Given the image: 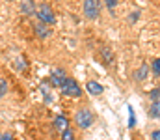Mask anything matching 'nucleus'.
Here are the masks:
<instances>
[{
	"label": "nucleus",
	"mask_w": 160,
	"mask_h": 140,
	"mask_svg": "<svg viewBox=\"0 0 160 140\" xmlns=\"http://www.w3.org/2000/svg\"><path fill=\"white\" fill-rule=\"evenodd\" d=\"M151 69H153V73H155V75H158V77H160V58H155V60H153Z\"/></svg>",
	"instance_id": "12"
},
{
	"label": "nucleus",
	"mask_w": 160,
	"mask_h": 140,
	"mask_svg": "<svg viewBox=\"0 0 160 140\" xmlns=\"http://www.w3.org/2000/svg\"><path fill=\"white\" fill-rule=\"evenodd\" d=\"M86 90L91 93V95H101V93L104 92V88L99 82H95V80H88L86 82Z\"/></svg>",
	"instance_id": "7"
},
{
	"label": "nucleus",
	"mask_w": 160,
	"mask_h": 140,
	"mask_svg": "<svg viewBox=\"0 0 160 140\" xmlns=\"http://www.w3.org/2000/svg\"><path fill=\"white\" fill-rule=\"evenodd\" d=\"M93 122H95V116H93L91 110H88V108H80V110H77V114H75V123L78 125L80 129L91 127Z\"/></svg>",
	"instance_id": "2"
},
{
	"label": "nucleus",
	"mask_w": 160,
	"mask_h": 140,
	"mask_svg": "<svg viewBox=\"0 0 160 140\" xmlns=\"http://www.w3.org/2000/svg\"><path fill=\"white\" fill-rule=\"evenodd\" d=\"M149 116L151 118H160V99L158 101H153V105L149 108Z\"/></svg>",
	"instance_id": "10"
},
{
	"label": "nucleus",
	"mask_w": 160,
	"mask_h": 140,
	"mask_svg": "<svg viewBox=\"0 0 160 140\" xmlns=\"http://www.w3.org/2000/svg\"><path fill=\"white\" fill-rule=\"evenodd\" d=\"M101 54L104 58V64H112V50H108V47H102L101 49Z\"/></svg>",
	"instance_id": "11"
},
{
	"label": "nucleus",
	"mask_w": 160,
	"mask_h": 140,
	"mask_svg": "<svg viewBox=\"0 0 160 140\" xmlns=\"http://www.w3.org/2000/svg\"><path fill=\"white\" fill-rule=\"evenodd\" d=\"M36 17L39 19V23H43V24H47V26H50V24H54V23H56L54 11H52V8H50L48 4H39V6H38Z\"/></svg>",
	"instance_id": "1"
},
{
	"label": "nucleus",
	"mask_w": 160,
	"mask_h": 140,
	"mask_svg": "<svg viewBox=\"0 0 160 140\" xmlns=\"http://www.w3.org/2000/svg\"><path fill=\"white\" fill-rule=\"evenodd\" d=\"M62 92H63V95H69V97H80V86L78 82L75 80V79H67L65 82H63V86H62Z\"/></svg>",
	"instance_id": "3"
},
{
	"label": "nucleus",
	"mask_w": 160,
	"mask_h": 140,
	"mask_svg": "<svg viewBox=\"0 0 160 140\" xmlns=\"http://www.w3.org/2000/svg\"><path fill=\"white\" fill-rule=\"evenodd\" d=\"M21 11L26 13V15H36V11H38L36 2H22L21 4Z\"/></svg>",
	"instance_id": "9"
},
{
	"label": "nucleus",
	"mask_w": 160,
	"mask_h": 140,
	"mask_svg": "<svg viewBox=\"0 0 160 140\" xmlns=\"http://www.w3.org/2000/svg\"><path fill=\"white\" fill-rule=\"evenodd\" d=\"M62 140H75V133H73V131H69V129H67V131H63V133H62Z\"/></svg>",
	"instance_id": "14"
},
{
	"label": "nucleus",
	"mask_w": 160,
	"mask_h": 140,
	"mask_svg": "<svg viewBox=\"0 0 160 140\" xmlns=\"http://www.w3.org/2000/svg\"><path fill=\"white\" fill-rule=\"evenodd\" d=\"M2 140H15V137H11V135H4Z\"/></svg>",
	"instance_id": "21"
},
{
	"label": "nucleus",
	"mask_w": 160,
	"mask_h": 140,
	"mask_svg": "<svg viewBox=\"0 0 160 140\" xmlns=\"http://www.w3.org/2000/svg\"><path fill=\"white\" fill-rule=\"evenodd\" d=\"M54 127H56L60 133L67 131V129H69V120H67V116H63V114H58V116H56V120H54Z\"/></svg>",
	"instance_id": "6"
},
{
	"label": "nucleus",
	"mask_w": 160,
	"mask_h": 140,
	"mask_svg": "<svg viewBox=\"0 0 160 140\" xmlns=\"http://www.w3.org/2000/svg\"><path fill=\"white\" fill-rule=\"evenodd\" d=\"M138 15H140L138 11H134V13H130V21H136V17H138Z\"/></svg>",
	"instance_id": "20"
},
{
	"label": "nucleus",
	"mask_w": 160,
	"mask_h": 140,
	"mask_svg": "<svg viewBox=\"0 0 160 140\" xmlns=\"http://www.w3.org/2000/svg\"><path fill=\"white\" fill-rule=\"evenodd\" d=\"M2 137H4V135H2V133H0V140H2Z\"/></svg>",
	"instance_id": "22"
},
{
	"label": "nucleus",
	"mask_w": 160,
	"mask_h": 140,
	"mask_svg": "<svg viewBox=\"0 0 160 140\" xmlns=\"http://www.w3.org/2000/svg\"><path fill=\"white\" fill-rule=\"evenodd\" d=\"M101 13V4L95 0H86L84 2V15L88 19H97Z\"/></svg>",
	"instance_id": "4"
},
{
	"label": "nucleus",
	"mask_w": 160,
	"mask_h": 140,
	"mask_svg": "<svg viewBox=\"0 0 160 140\" xmlns=\"http://www.w3.org/2000/svg\"><path fill=\"white\" fill-rule=\"evenodd\" d=\"M6 92H8V82H6V79L0 77V97H4Z\"/></svg>",
	"instance_id": "13"
},
{
	"label": "nucleus",
	"mask_w": 160,
	"mask_h": 140,
	"mask_svg": "<svg viewBox=\"0 0 160 140\" xmlns=\"http://www.w3.org/2000/svg\"><path fill=\"white\" fill-rule=\"evenodd\" d=\"M151 140H160V129H157V131L151 133Z\"/></svg>",
	"instance_id": "18"
},
{
	"label": "nucleus",
	"mask_w": 160,
	"mask_h": 140,
	"mask_svg": "<svg viewBox=\"0 0 160 140\" xmlns=\"http://www.w3.org/2000/svg\"><path fill=\"white\" fill-rule=\"evenodd\" d=\"M149 95H151V99H153V101H158V97H160V88H153Z\"/></svg>",
	"instance_id": "15"
},
{
	"label": "nucleus",
	"mask_w": 160,
	"mask_h": 140,
	"mask_svg": "<svg viewBox=\"0 0 160 140\" xmlns=\"http://www.w3.org/2000/svg\"><path fill=\"white\" fill-rule=\"evenodd\" d=\"M67 79H69V77H67V75H65V71H63V69H60V67H58V69H54V71L50 73V82H52L54 86H58V88H62V86H63V82H65Z\"/></svg>",
	"instance_id": "5"
},
{
	"label": "nucleus",
	"mask_w": 160,
	"mask_h": 140,
	"mask_svg": "<svg viewBox=\"0 0 160 140\" xmlns=\"http://www.w3.org/2000/svg\"><path fill=\"white\" fill-rule=\"evenodd\" d=\"M106 6H108V8H116L118 2H116V0H106Z\"/></svg>",
	"instance_id": "19"
},
{
	"label": "nucleus",
	"mask_w": 160,
	"mask_h": 140,
	"mask_svg": "<svg viewBox=\"0 0 160 140\" xmlns=\"http://www.w3.org/2000/svg\"><path fill=\"white\" fill-rule=\"evenodd\" d=\"M34 30H36V34L39 36L41 39H45V38L50 36V26H47V24H43V23H38V24L34 26Z\"/></svg>",
	"instance_id": "8"
},
{
	"label": "nucleus",
	"mask_w": 160,
	"mask_h": 140,
	"mask_svg": "<svg viewBox=\"0 0 160 140\" xmlns=\"http://www.w3.org/2000/svg\"><path fill=\"white\" fill-rule=\"evenodd\" d=\"M147 75V65H142V71H138V79H145Z\"/></svg>",
	"instance_id": "17"
},
{
	"label": "nucleus",
	"mask_w": 160,
	"mask_h": 140,
	"mask_svg": "<svg viewBox=\"0 0 160 140\" xmlns=\"http://www.w3.org/2000/svg\"><path fill=\"white\" fill-rule=\"evenodd\" d=\"M128 114H130V118H128V127H134V110H132V106H128Z\"/></svg>",
	"instance_id": "16"
}]
</instances>
